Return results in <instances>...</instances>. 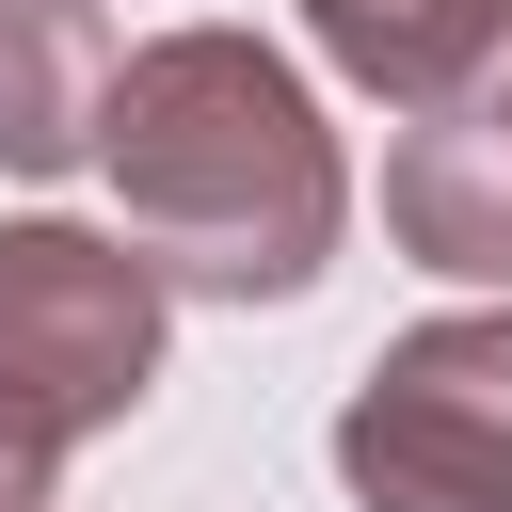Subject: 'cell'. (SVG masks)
Here are the masks:
<instances>
[{"mask_svg":"<svg viewBox=\"0 0 512 512\" xmlns=\"http://www.w3.org/2000/svg\"><path fill=\"white\" fill-rule=\"evenodd\" d=\"M96 160H112L128 256L176 304H288V288L336 272L352 160H336L304 64L256 48V32H160V48H128L112 112H96Z\"/></svg>","mask_w":512,"mask_h":512,"instance_id":"6da1fadb","label":"cell"},{"mask_svg":"<svg viewBox=\"0 0 512 512\" xmlns=\"http://www.w3.org/2000/svg\"><path fill=\"white\" fill-rule=\"evenodd\" d=\"M160 336H176V288L128 240H96V224H0V432L32 464L128 432L144 384H160Z\"/></svg>","mask_w":512,"mask_h":512,"instance_id":"7a4b0ae2","label":"cell"},{"mask_svg":"<svg viewBox=\"0 0 512 512\" xmlns=\"http://www.w3.org/2000/svg\"><path fill=\"white\" fill-rule=\"evenodd\" d=\"M336 480L368 512H512V304L384 336V368L336 400Z\"/></svg>","mask_w":512,"mask_h":512,"instance_id":"3957f363","label":"cell"},{"mask_svg":"<svg viewBox=\"0 0 512 512\" xmlns=\"http://www.w3.org/2000/svg\"><path fill=\"white\" fill-rule=\"evenodd\" d=\"M384 224H400L416 272L512 288V96H496V80L432 96V112L384 144Z\"/></svg>","mask_w":512,"mask_h":512,"instance_id":"277c9868","label":"cell"},{"mask_svg":"<svg viewBox=\"0 0 512 512\" xmlns=\"http://www.w3.org/2000/svg\"><path fill=\"white\" fill-rule=\"evenodd\" d=\"M112 16L96 0H0V176H64L96 160V112H112Z\"/></svg>","mask_w":512,"mask_h":512,"instance_id":"5b68a950","label":"cell"},{"mask_svg":"<svg viewBox=\"0 0 512 512\" xmlns=\"http://www.w3.org/2000/svg\"><path fill=\"white\" fill-rule=\"evenodd\" d=\"M304 32H320V64H336V80H368V96L432 112V96L496 80L512 0H304Z\"/></svg>","mask_w":512,"mask_h":512,"instance_id":"8992f818","label":"cell"},{"mask_svg":"<svg viewBox=\"0 0 512 512\" xmlns=\"http://www.w3.org/2000/svg\"><path fill=\"white\" fill-rule=\"evenodd\" d=\"M48 480H64V464H32V448L0 432V512H48Z\"/></svg>","mask_w":512,"mask_h":512,"instance_id":"52a82bcc","label":"cell"},{"mask_svg":"<svg viewBox=\"0 0 512 512\" xmlns=\"http://www.w3.org/2000/svg\"><path fill=\"white\" fill-rule=\"evenodd\" d=\"M496 96H512V80H496Z\"/></svg>","mask_w":512,"mask_h":512,"instance_id":"ba28073f","label":"cell"}]
</instances>
